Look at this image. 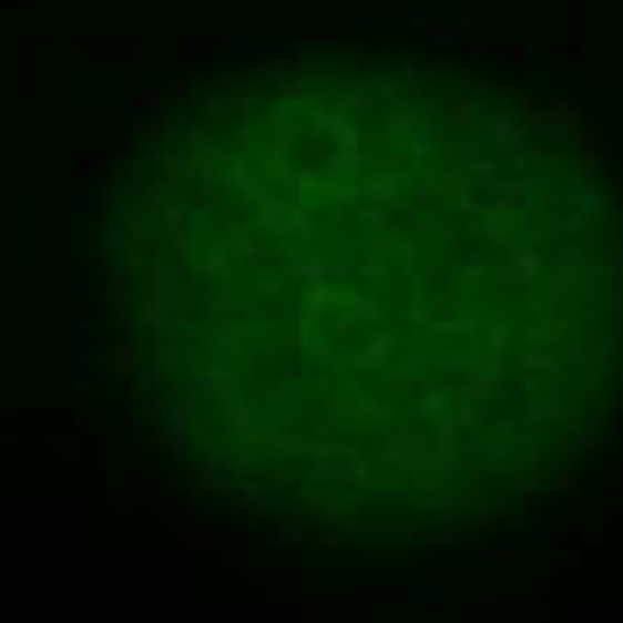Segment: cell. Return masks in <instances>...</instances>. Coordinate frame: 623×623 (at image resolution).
<instances>
[{
  "label": "cell",
  "instance_id": "6da1fadb",
  "mask_svg": "<svg viewBox=\"0 0 623 623\" xmlns=\"http://www.w3.org/2000/svg\"><path fill=\"white\" fill-rule=\"evenodd\" d=\"M105 350L204 498L449 547L623 420V196L519 84L399 50L211 71L120 154Z\"/></svg>",
  "mask_w": 623,
  "mask_h": 623
}]
</instances>
